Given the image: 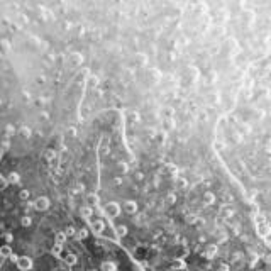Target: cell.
<instances>
[{"instance_id":"8","label":"cell","mask_w":271,"mask_h":271,"mask_svg":"<svg viewBox=\"0 0 271 271\" xmlns=\"http://www.w3.org/2000/svg\"><path fill=\"white\" fill-rule=\"evenodd\" d=\"M19 180H20V175L15 171L9 173V176H7V183H19Z\"/></svg>"},{"instance_id":"26","label":"cell","mask_w":271,"mask_h":271,"mask_svg":"<svg viewBox=\"0 0 271 271\" xmlns=\"http://www.w3.org/2000/svg\"><path fill=\"white\" fill-rule=\"evenodd\" d=\"M2 156H3V149L0 147V159H2Z\"/></svg>"},{"instance_id":"7","label":"cell","mask_w":271,"mask_h":271,"mask_svg":"<svg viewBox=\"0 0 271 271\" xmlns=\"http://www.w3.org/2000/svg\"><path fill=\"white\" fill-rule=\"evenodd\" d=\"M80 214H81L83 219H90L91 214H93V208L88 207V205H85V207H81V208H80Z\"/></svg>"},{"instance_id":"9","label":"cell","mask_w":271,"mask_h":271,"mask_svg":"<svg viewBox=\"0 0 271 271\" xmlns=\"http://www.w3.org/2000/svg\"><path fill=\"white\" fill-rule=\"evenodd\" d=\"M10 254H12L10 246H2L0 247V258H10Z\"/></svg>"},{"instance_id":"15","label":"cell","mask_w":271,"mask_h":271,"mask_svg":"<svg viewBox=\"0 0 271 271\" xmlns=\"http://www.w3.org/2000/svg\"><path fill=\"white\" fill-rule=\"evenodd\" d=\"M88 235V232H87V229H80V231H76V234H75V237L76 239H85Z\"/></svg>"},{"instance_id":"20","label":"cell","mask_w":271,"mask_h":271,"mask_svg":"<svg viewBox=\"0 0 271 271\" xmlns=\"http://www.w3.org/2000/svg\"><path fill=\"white\" fill-rule=\"evenodd\" d=\"M65 234H66V237H68V235H75V234H76V229H75L73 225H70V227L66 229V232H65Z\"/></svg>"},{"instance_id":"2","label":"cell","mask_w":271,"mask_h":271,"mask_svg":"<svg viewBox=\"0 0 271 271\" xmlns=\"http://www.w3.org/2000/svg\"><path fill=\"white\" fill-rule=\"evenodd\" d=\"M105 214H107L110 219L119 217V214H120V207H119V203H117V202H110V203H107V207H105Z\"/></svg>"},{"instance_id":"17","label":"cell","mask_w":271,"mask_h":271,"mask_svg":"<svg viewBox=\"0 0 271 271\" xmlns=\"http://www.w3.org/2000/svg\"><path fill=\"white\" fill-rule=\"evenodd\" d=\"M126 234H127V227H126V225H119V227H117V235L124 237Z\"/></svg>"},{"instance_id":"14","label":"cell","mask_w":271,"mask_h":271,"mask_svg":"<svg viewBox=\"0 0 271 271\" xmlns=\"http://www.w3.org/2000/svg\"><path fill=\"white\" fill-rule=\"evenodd\" d=\"M102 271H115V264L112 261H105L102 264Z\"/></svg>"},{"instance_id":"19","label":"cell","mask_w":271,"mask_h":271,"mask_svg":"<svg viewBox=\"0 0 271 271\" xmlns=\"http://www.w3.org/2000/svg\"><path fill=\"white\" fill-rule=\"evenodd\" d=\"M29 195H31V193H29V190H22L19 197H20V200H27V198H29Z\"/></svg>"},{"instance_id":"24","label":"cell","mask_w":271,"mask_h":271,"mask_svg":"<svg viewBox=\"0 0 271 271\" xmlns=\"http://www.w3.org/2000/svg\"><path fill=\"white\" fill-rule=\"evenodd\" d=\"M5 241L10 242V241H12V234H5Z\"/></svg>"},{"instance_id":"1","label":"cell","mask_w":271,"mask_h":271,"mask_svg":"<svg viewBox=\"0 0 271 271\" xmlns=\"http://www.w3.org/2000/svg\"><path fill=\"white\" fill-rule=\"evenodd\" d=\"M15 263H17V268L20 271H29L32 268V259L29 256H19Z\"/></svg>"},{"instance_id":"4","label":"cell","mask_w":271,"mask_h":271,"mask_svg":"<svg viewBox=\"0 0 271 271\" xmlns=\"http://www.w3.org/2000/svg\"><path fill=\"white\" fill-rule=\"evenodd\" d=\"M217 253H219L217 244H208V246H207V249H205V258L212 259V258H215V256H217Z\"/></svg>"},{"instance_id":"22","label":"cell","mask_w":271,"mask_h":271,"mask_svg":"<svg viewBox=\"0 0 271 271\" xmlns=\"http://www.w3.org/2000/svg\"><path fill=\"white\" fill-rule=\"evenodd\" d=\"M54 156H56V153H54L53 149H49V151H46V158H48V159H53Z\"/></svg>"},{"instance_id":"5","label":"cell","mask_w":271,"mask_h":271,"mask_svg":"<svg viewBox=\"0 0 271 271\" xmlns=\"http://www.w3.org/2000/svg\"><path fill=\"white\" fill-rule=\"evenodd\" d=\"M124 208H126L127 214H136L137 212V203L134 200H127L126 203H124Z\"/></svg>"},{"instance_id":"10","label":"cell","mask_w":271,"mask_h":271,"mask_svg":"<svg viewBox=\"0 0 271 271\" xmlns=\"http://www.w3.org/2000/svg\"><path fill=\"white\" fill-rule=\"evenodd\" d=\"M87 203H88V207H91V205H97V203H98V195L90 193V195L87 197Z\"/></svg>"},{"instance_id":"6","label":"cell","mask_w":271,"mask_h":271,"mask_svg":"<svg viewBox=\"0 0 271 271\" xmlns=\"http://www.w3.org/2000/svg\"><path fill=\"white\" fill-rule=\"evenodd\" d=\"M214 202H215V195H214L212 192H205V193H203V203H205V205H212Z\"/></svg>"},{"instance_id":"21","label":"cell","mask_w":271,"mask_h":271,"mask_svg":"<svg viewBox=\"0 0 271 271\" xmlns=\"http://www.w3.org/2000/svg\"><path fill=\"white\" fill-rule=\"evenodd\" d=\"M173 268H175V270H183L185 264H183V261H175V263H173Z\"/></svg>"},{"instance_id":"13","label":"cell","mask_w":271,"mask_h":271,"mask_svg":"<svg viewBox=\"0 0 271 271\" xmlns=\"http://www.w3.org/2000/svg\"><path fill=\"white\" fill-rule=\"evenodd\" d=\"M65 261H66L70 266H73V264H76V256H75L73 253H68L66 256H65Z\"/></svg>"},{"instance_id":"16","label":"cell","mask_w":271,"mask_h":271,"mask_svg":"<svg viewBox=\"0 0 271 271\" xmlns=\"http://www.w3.org/2000/svg\"><path fill=\"white\" fill-rule=\"evenodd\" d=\"M20 224H22L24 227H29V225L32 224V219H31L29 215H24V217H22V220H20Z\"/></svg>"},{"instance_id":"11","label":"cell","mask_w":271,"mask_h":271,"mask_svg":"<svg viewBox=\"0 0 271 271\" xmlns=\"http://www.w3.org/2000/svg\"><path fill=\"white\" fill-rule=\"evenodd\" d=\"M91 229H93L95 232H102V231H104V222H102V220H95V222L91 224Z\"/></svg>"},{"instance_id":"18","label":"cell","mask_w":271,"mask_h":271,"mask_svg":"<svg viewBox=\"0 0 271 271\" xmlns=\"http://www.w3.org/2000/svg\"><path fill=\"white\" fill-rule=\"evenodd\" d=\"M61 247H63V246H59V244H54V247L51 249V253H53L54 256H59V254H61Z\"/></svg>"},{"instance_id":"25","label":"cell","mask_w":271,"mask_h":271,"mask_svg":"<svg viewBox=\"0 0 271 271\" xmlns=\"http://www.w3.org/2000/svg\"><path fill=\"white\" fill-rule=\"evenodd\" d=\"M178 185H180L181 188H183V186H185V185H186V181H185V180H178Z\"/></svg>"},{"instance_id":"12","label":"cell","mask_w":271,"mask_h":271,"mask_svg":"<svg viewBox=\"0 0 271 271\" xmlns=\"http://www.w3.org/2000/svg\"><path fill=\"white\" fill-rule=\"evenodd\" d=\"M65 242H66V234H65V232H58V234H56V242H54V244L63 246Z\"/></svg>"},{"instance_id":"23","label":"cell","mask_w":271,"mask_h":271,"mask_svg":"<svg viewBox=\"0 0 271 271\" xmlns=\"http://www.w3.org/2000/svg\"><path fill=\"white\" fill-rule=\"evenodd\" d=\"M22 134H24V137H29L31 136V129L29 127H22Z\"/></svg>"},{"instance_id":"3","label":"cell","mask_w":271,"mask_h":271,"mask_svg":"<svg viewBox=\"0 0 271 271\" xmlns=\"http://www.w3.org/2000/svg\"><path fill=\"white\" fill-rule=\"evenodd\" d=\"M32 205H34V210L42 212V210L49 208V198H48V197H37V198L32 202Z\"/></svg>"}]
</instances>
